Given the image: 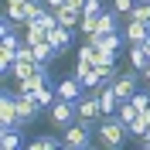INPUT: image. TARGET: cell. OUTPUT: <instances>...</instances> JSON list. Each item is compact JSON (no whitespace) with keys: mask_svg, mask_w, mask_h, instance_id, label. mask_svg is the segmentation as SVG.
I'll return each mask as SVG.
<instances>
[{"mask_svg":"<svg viewBox=\"0 0 150 150\" xmlns=\"http://www.w3.org/2000/svg\"><path fill=\"white\" fill-rule=\"evenodd\" d=\"M48 41L58 48V55H65V51H72V41H75V31L72 28H65V24H58L51 34H48Z\"/></svg>","mask_w":150,"mask_h":150,"instance_id":"obj_12","label":"cell"},{"mask_svg":"<svg viewBox=\"0 0 150 150\" xmlns=\"http://www.w3.org/2000/svg\"><path fill=\"white\" fill-rule=\"evenodd\" d=\"M96 126L92 123H85V120H75L72 126H65L62 130V140H65V150H85V147H92L96 143Z\"/></svg>","mask_w":150,"mask_h":150,"instance_id":"obj_2","label":"cell"},{"mask_svg":"<svg viewBox=\"0 0 150 150\" xmlns=\"http://www.w3.org/2000/svg\"><path fill=\"white\" fill-rule=\"evenodd\" d=\"M0 143H4V150H21V147H28L24 126H4V130H0Z\"/></svg>","mask_w":150,"mask_h":150,"instance_id":"obj_11","label":"cell"},{"mask_svg":"<svg viewBox=\"0 0 150 150\" xmlns=\"http://www.w3.org/2000/svg\"><path fill=\"white\" fill-rule=\"evenodd\" d=\"M126 58H130V68H137V72H143L150 65V55L143 45H126Z\"/></svg>","mask_w":150,"mask_h":150,"instance_id":"obj_13","label":"cell"},{"mask_svg":"<svg viewBox=\"0 0 150 150\" xmlns=\"http://www.w3.org/2000/svg\"><path fill=\"white\" fill-rule=\"evenodd\" d=\"M133 4H137V0H112V10H120L123 17H130V10H133Z\"/></svg>","mask_w":150,"mask_h":150,"instance_id":"obj_24","label":"cell"},{"mask_svg":"<svg viewBox=\"0 0 150 150\" xmlns=\"http://www.w3.org/2000/svg\"><path fill=\"white\" fill-rule=\"evenodd\" d=\"M55 92H58V99H79V96L85 92V85H82V79H79V75H65V79H58V85H55Z\"/></svg>","mask_w":150,"mask_h":150,"instance_id":"obj_7","label":"cell"},{"mask_svg":"<svg viewBox=\"0 0 150 150\" xmlns=\"http://www.w3.org/2000/svg\"><path fill=\"white\" fill-rule=\"evenodd\" d=\"M75 112H79V120H85V123H92V126H99V120H103V106H99L96 89H85V92L75 99Z\"/></svg>","mask_w":150,"mask_h":150,"instance_id":"obj_3","label":"cell"},{"mask_svg":"<svg viewBox=\"0 0 150 150\" xmlns=\"http://www.w3.org/2000/svg\"><path fill=\"white\" fill-rule=\"evenodd\" d=\"M38 112H41L38 96L34 92H17V126H31L38 120Z\"/></svg>","mask_w":150,"mask_h":150,"instance_id":"obj_5","label":"cell"},{"mask_svg":"<svg viewBox=\"0 0 150 150\" xmlns=\"http://www.w3.org/2000/svg\"><path fill=\"white\" fill-rule=\"evenodd\" d=\"M48 34H51V31H48V28H41V24H34V21L21 28V38H24L28 45H41V41H48Z\"/></svg>","mask_w":150,"mask_h":150,"instance_id":"obj_14","label":"cell"},{"mask_svg":"<svg viewBox=\"0 0 150 150\" xmlns=\"http://www.w3.org/2000/svg\"><path fill=\"white\" fill-rule=\"evenodd\" d=\"M147 133H150V109H147V112H140V116L130 123V137H133V140H143Z\"/></svg>","mask_w":150,"mask_h":150,"instance_id":"obj_17","label":"cell"},{"mask_svg":"<svg viewBox=\"0 0 150 150\" xmlns=\"http://www.w3.org/2000/svg\"><path fill=\"white\" fill-rule=\"evenodd\" d=\"M58 58V48L51 45V41H41V45H34V62L38 65H51Z\"/></svg>","mask_w":150,"mask_h":150,"instance_id":"obj_15","label":"cell"},{"mask_svg":"<svg viewBox=\"0 0 150 150\" xmlns=\"http://www.w3.org/2000/svg\"><path fill=\"white\" fill-rule=\"evenodd\" d=\"M116 116H120V120L126 123V126H130V123L137 120V116H140V109L133 106V99H123V103H120V112H116Z\"/></svg>","mask_w":150,"mask_h":150,"instance_id":"obj_20","label":"cell"},{"mask_svg":"<svg viewBox=\"0 0 150 150\" xmlns=\"http://www.w3.org/2000/svg\"><path fill=\"white\" fill-rule=\"evenodd\" d=\"M126 137H130V126H126L120 116H103L99 126H96V143L106 147V150H120L123 143H126Z\"/></svg>","mask_w":150,"mask_h":150,"instance_id":"obj_1","label":"cell"},{"mask_svg":"<svg viewBox=\"0 0 150 150\" xmlns=\"http://www.w3.org/2000/svg\"><path fill=\"white\" fill-rule=\"evenodd\" d=\"M34 96H38V106H41V109H51V106H55V99H58V92H55V85H51V82L41 85Z\"/></svg>","mask_w":150,"mask_h":150,"instance_id":"obj_18","label":"cell"},{"mask_svg":"<svg viewBox=\"0 0 150 150\" xmlns=\"http://www.w3.org/2000/svg\"><path fill=\"white\" fill-rule=\"evenodd\" d=\"M48 120H51V126H55V130H65V126H72V123L79 120L75 103H72V99H55V106L48 109Z\"/></svg>","mask_w":150,"mask_h":150,"instance_id":"obj_4","label":"cell"},{"mask_svg":"<svg viewBox=\"0 0 150 150\" xmlns=\"http://www.w3.org/2000/svg\"><path fill=\"white\" fill-rule=\"evenodd\" d=\"M116 55L120 51H112V48H106V45H96V65H116Z\"/></svg>","mask_w":150,"mask_h":150,"instance_id":"obj_19","label":"cell"},{"mask_svg":"<svg viewBox=\"0 0 150 150\" xmlns=\"http://www.w3.org/2000/svg\"><path fill=\"white\" fill-rule=\"evenodd\" d=\"M133 106L140 112H147L150 109V92H140V89H137V92H133Z\"/></svg>","mask_w":150,"mask_h":150,"instance_id":"obj_23","label":"cell"},{"mask_svg":"<svg viewBox=\"0 0 150 150\" xmlns=\"http://www.w3.org/2000/svg\"><path fill=\"white\" fill-rule=\"evenodd\" d=\"M140 75H143V79H147V85H150V65H147V68H143V72H140Z\"/></svg>","mask_w":150,"mask_h":150,"instance_id":"obj_27","label":"cell"},{"mask_svg":"<svg viewBox=\"0 0 150 150\" xmlns=\"http://www.w3.org/2000/svg\"><path fill=\"white\" fill-rule=\"evenodd\" d=\"M4 126H17V89L0 92V130Z\"/></svg>","mask_w":150,"mask_h":150,"instance_id":"obj_6","label":"cell"},{"mask_svg":"<svg viewBox=\"0 0 150 150\" xmlns=\"http://www.w3.org/2000/svg\"><path fill=\"white\" fill-rule=\"evenodd\" d=\"M103 0H85V7H82V17H99L103 14Z\"/></svg>","mask_w":150,"mask_h":150,"instance_id":"obj_22","label":"cell"},{"mask_svg":"<svg viewBox=\"0 0 150 150\" xmlns=\"http://www.w3.org/2000/svg\"><path fill=\"white\" fill-rule=\"evenodd\" d=\"M45 4H48V7H51V10H58V7H65V0H45Z\"/></svg>","mask_w":150,"mask_h":150,"instance_id":"obj_26","label":"cell"},{"mask_svg":"<svg viewBox=\"0 0 150 150\" xmlns=\"http://www.w3.org/2000/svg\"><path fill=\"white\" fill-rule=\"evenodd\" d=\"M123 34H126V45H143L150 38V24H143V21L130 17L126 24H123Z\"/></svg>","mask_w":150,"mask_h":150,"instance_id":"obj_9","label":"cell"},{"mask_svg":"<svg viewBox=\"0 0 150 150\" xmlns=\"http://www.w3.org/2000/svg\"><path fill=\"white\" fill-rule=\"evenodd\" d=\"M65 4H68L72 10H79V14H82V7H85V0H65Z\"/></svg>","mask_w":150,"mask_h":150,"instance_id":"obj_25","label":"cell"},{"mask_svg":"<svg viewBox=\"0 0 150 150\" xmlns=\"http://www.w3.org/2000/svg\"><path fill=\"white\" fill-rule=\"evenodd\" d=\"M140 143H143V147H147V150H150V133H147V137H143V140H140Z\"/></svg>","mask_w":150,"mask_h":150,"instance_id":"obj_28","label":"cell"},{"mask_svg":"<svg viewBox=\"0 0 150 150\" xmlns=\"http://www.w3.org/2000/svg\"><path fill=\"white\" fill-rule=\"evenodd\" d=\"M137 68H126V72L116 75V82H112V89H116V96L120 99H133V92H137Z\"/></svg>","mask_w":150,"mask_h":150,"instance_id":"obj_8","label":"cell"},{"mask_svg":"<svg viewBox=\"0 0 150 150\" xmlns=\"http://www.w3.org/2000/svg\"><path fill=\"white\" fill-rule=\"evenodd\" d=\"M96 96H99V106H103V116H116L120 112V96H116V89L112 85H99L96 89Z\"/></svg>","mask_w":150,"mask_h":150,"instance_id":"obj_10","label":"cell"},{"mask_svg":"<svg viewBox=\"0 0 150 150\" xmlns=\"http://www.w3.org/2000/svg\"><path fill=\"white\" fill-rule=\"evenodd\" d=\"M31 150H58L65 147V140H58V137H51V133H41V137H34V140H28Z\"/></svg>","mask_w":150,"mask_h":150,"instance_id":"obj_16","label":"cell"},{"mask_svg":"<svg viewBox=\"0 0 150 150\" xmlns=\"http://www.w3.org/2000/svg\"><path fill=\"white\" fill-rule=\"evenodd\" d=\"M130 17L150 24V0H137V4H133V10H130Z\"/></svg>","mask_w":150,"mask_h":150,"instance_id":"obj_21","label":"cell"}]
</instances>
